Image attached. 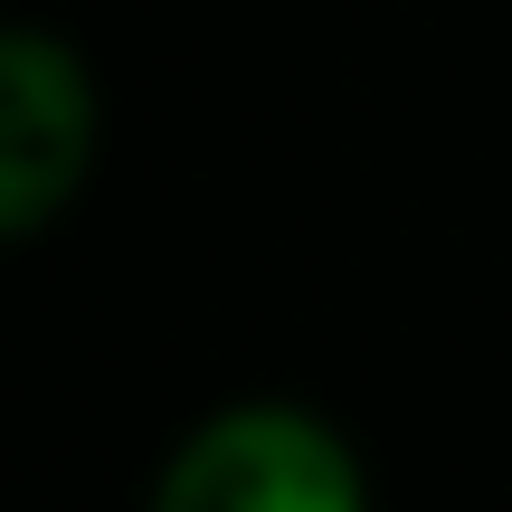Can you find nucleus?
<instances>
[{
	"label": "nucleus",
	"instance_id": "1",
	"mask_svg": "<svg viewBox=\"0 0 512 512\" xmlns=\"http://www.w3.org/2000/svg\"><path fill=\"white\" fill-rule=\"evenodd\" d=\"M143 512H380V475L332 408L238 389L162 446Z\"/></svg>",
	"mask_w": 512,
	"mask_h": 512
},
{
	"label": "nucleus",
	"instance_id": "2",
	"mask_svg": "<svg viewBox=\"0 0 512 512\" xmlns=\"http://www.w3.org/2000/svg\"><path fill=\"white\" fill-rule=\"evenodd\" d=\"M105 162V76L48 19L0 29V238L38 247L67 228Z\"/></svg>",
	"mask_w": 512,
	"mask_h": 512
}]
</instances>
